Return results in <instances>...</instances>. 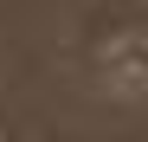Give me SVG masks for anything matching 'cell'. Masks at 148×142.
I'll use <instances>...</instances> for the list:
<instances>
[{
  "mask_svg": "<svg viewBox=\"0 0 148 142\" xmlns=\"http://www.w3.org/2000/svg\"><path fill=\"white\" fill-rule=\"evenodd\" d=\"M90 84L103 103H148V26H122L97 45Z\"/></svg>",
  "mask_w": 148,
  "mask_h": 142,
  "instance_id": "1",
  "label": "cell"
}]
</instances>
